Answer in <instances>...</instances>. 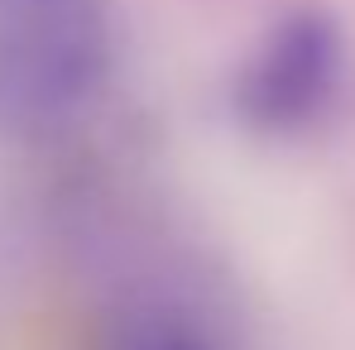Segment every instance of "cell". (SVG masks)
<instances>
[{
	"label": "cell",
	"mask_w": 355,
	"mask_h": 350,
	"mask_svg": "<svg viewBox=\"0 0 355 350\" xmlns=\"http://www.w3.org/2000/svg\"><path fill=\"white\" fill-rule=\"evenodd\" d=\"M116 67L111 0H0V130L53 134Z\"/></svg>",
	"instance_id": "cell-1"
},
{
	"label": "cell",
	"mask_w": 355,
	"mask_h": 350,
	"mask_svg": "<svg viewBox=\"0 0 355 350\" xmlns=\"http://www.w3.org/2000/svg\"><path fill=\"white\" fill-rule=\"evenodd\" d=\"M351 82V39L327 5L279 15L231 72V111L259 139H302L336 116Z\"/></svg>",
	"instance_id": "cell-2"
}]
</instances>
